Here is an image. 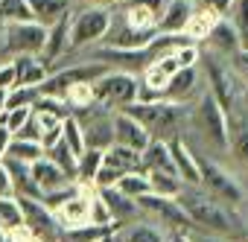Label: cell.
Listing matches in <instances>:
<instances>
[{"instance_id": "6da1fadb", "label": "cell", "mask_w": 248, "mask_h": 242, "mask_svg": "<svg viewBox=\"0 0 248 242\" xmlns=\"http://www.w3.org/2000/svg\"><path fill=\"white\" fill-rule=\"evenodd\" d=\"M175 201L184 207V213H187V219H190V225H193L190 230L216 233V236H225V239H233V242H245V239H248L236 207L219 201V198L210 196L207 190L184 184L181 193L175 196Z\"/></svg>"}, {"instance_id": "ee69618b", "label": "cell", "mask_w": 248, "mask_h": 242, "mask_svg": "<svg viewBox=\"0 0 248 242\" xmlns=\"http://www.w3.org/2000/svg\"><path fill=\"white\" fill-rule=\"evenodd\" d=\"M12 137H21V140H38V143H41V129H38L35 114H30V120H27V123H24Z\"/></svg>"}, {"instance_id": "f546056e", "label": "cell", "mask_w": 248, "mask_h": 242, "mask_svg": "<svg viewBox=\"0 0 248 242\" xmlns=\"http://www.w3.org/2000/svg\"><path fill=\"white\" fill-rule=\"evenodd\" d=\"M146 178H149V193L155 196H164V198H175L184 187V181L172 172H161V169H146Z\"/></svg>"}, {"instance_id": "816d5d0a", "label": "cell", "mask_w": 248, "mask_h": 242, "mask_svg": "<svg viewBox=\"0 0 248 242\" xmlns=\"http://www.w3.org/2000/svg\"><path fill=\"white\" fill-rule=\"evenodd\" d=\"M236 213L242 219V227H245V236H248V196H242V201L236 204Z\"/></svg>"}, {"instance_id": "60d3db41", "label": "cell", "mask_w": 248, "mask_h": 242, "mask_svg": "<svg viewBox=\"0 0 248 242\" xmlns=\"http://www.w3.org/2000/svg\"><path fill=\"white\" fill-rule=\"evenodd\" d=\"M30 114H32V105H21V108H6L3 114H0V123H3L12 135L27 123V120H30Z\"/></svg>"}, {"instance_id": "f6af8a7d", "label": "cell", "mask_w": 248, "mask_h": 242, "mask_svg": "<svg viewBox=\"0 0 248 242\" xmlns=\"http://www.w3.org/2000/svg\"><path fill=\"white\" fill-rule=\"evenodd\" d=\"M15 85V67H12V61H6V64H0V91H9Z\"/></svg>"}, {"instance_id": "11a10c76", "label": "cell", "mask_w": 248, "mask_h": 242, "mask_svg": "<svg viewBox=\"0 0 248 242\" xmlns=\"http://www.w3.org/2000/svg\"><path fill=\"white\" fill-rule=\"evenodd\" d=\"M6 111V91H0V114Z\"/></svg>"}, {"instance_id": "9f6ffc18", "label": "cell", "mask_w": 248, "mask_h": 242, "mask_svg": "<svg viewBox=\"0 0 248 242\" xmlns=\"http://www.w3.org/2000/svg\"><path fill=\"white\" fill-rule=\"evenodd\" d=\"M0 242H9V233H6L3 227H0Z\"/></svg>"}, {"instance_id": "d6a6232c", "label": "cell", "mask_w": 248, "mask_h": 242, "mask_svg": "<svg viewBox=\"0 0 248 242\" xmlns=\"http://www.w3.org/2000/svg\"><path fill=\"white\" fill-rule=\"evenodd\" d=\"M114 227L111 225H93V222H85V225H73V227H64L62 236L70 239V242H99L102 236H108Z\"/></svg>"}, {"instance_id": "277c9868", "label": "cell", "mask_w": 248, "mask_h": 242, "mask_svg": "<svg viewBox=\"0 0 248 242\" xmlns=\"http://www.w3.org/2000/svg\"><path fill=\"white\" fill-rule=\"evenodd\" d=\"M111 9L108 6H79L70 12V24H67V44L70 50H82L91 44H99L108 30H111Z\"/></svg>"}, {"instance_id": "ab89813d", "label": "cell", "mask_w": 248, "mask_h": 242, "mask_svg": "<svg viewBox=\"0 0 248 242\" xmlns=\"http://www.w3.org/2000/svg\"><path fill=\"white\" fill-rule=\"evenodd\" d=\"M32 111H47V114H56V117H67L70 114V105L62 99V96H53V93H38V99L32 102Z\"/></svg>"}, {"instance_id": "74e56055", "label": "cell", "mask_w": 248, "mask_h": 242, "mask_svg": "<svg viewBox=\"0 0 248 242\" xmlns=\"http://www.w3.org/2000/svg\"><path fill=\"white\" fill-rule=\"evenodd\" d=\"M62 99L70 105V111L88 108V105L93 102V82H76V85H70V88L62 93Z\"/></svg>"}, {"instance_id": "6f0895ef", "label": "cell", "mask_w": 248, "mask_h": 242, "mask_svg": "<svg viewBox=\"0 0 248 242\" xmlns=\"http://www.w3.org/2000/svg\"><path fill=\"white\" fill-rule=\"evenodd\" d=\"M99 242H114V230H111V233H108V236H102V239H99Z\"/></svg>"}, {"instance_id": "44dd1931", "label": "cell", "mask_w": 248, "mask_h": 242, "mask_svg": "<svg viewBox=\"0 0 248 242\" xmlns=\"http://www.w3.org/2000/svg\"><path fill=\"white\" fill-rule=\"evenodd\" d=\"M30 172H32V181H35V187L41 190V196L50 193V190H59V187H64V184L73 181V178H70L64 169H59L47 155L38 158L35 164H30Z\"/></svg>"}, {"instance_id": "4dcf8cb0", "label": "cell", "mask_w": 248, "mask_h": 242, "mask_svg": "<svg viewBox=\"0 0 248 242\" xmlns=\"http://www.w3.org/2000/svg\"><path fill=\"white\" fill-rule=\"evenodd\" d=\"M99 164H102V149H91V146H85V152H82L79 161H76V184H82V187H93V178H96Z\"/></svg>"}, {"instance_id": "f35d334b", "label": "cell", "mask_w": 248, "mask_h": 242, "mask_svg": "<svg viewBox=\"0 0 248 242\" xmlns=\"http://www.w3.org/2000/svg\"><path fill=\"white\" fill-rule=\"evenodd\" d=\"M44 155H47V158H50V161H53L59 169H64V172H67V175L76 181V161H79V158H76V155L67 149V143H64V140H59L56 146H50Z\"/></svg>"}, {"instance_id": "680465c9", "label": "cell", "mask_w": 248, "mask_h": 242, "mask_svg": "<svg viewBox=\"0 0 248 242\" xmlns=\"http://www.w3.org/2000/svg\"><path fill=\"white\" fill-rule=\"evenodd\" d=\"M59 242H70V239H64V236H62V239H59Z\"/></svg>"}, {"instance_id": "7402d4cb", "label": "cell", "mask_w": 248, "mask_h": 242, "mask_svg": "<svg viewBox=\"0 0 248 242\" xmlns=\"http://www.w3.org/2000/svg\"><path fill=\"white\" fill-rule=\"evenodd\" d=\"M88 193H91V187H82L73 198H67L64 204H59V207L53 210V216H56V222H59L62 230L88 222Z\"/></svg>"}, {"instance_id": "2e32d148", "label": "cell", "mask_w": 248, "mask_h": 242, "mask_svg": "<svg viewBox=\"0 0 248 242\" xmlns=\"http://www.w3.org/2000/svg\"><path fill=\"white\" fill-rule=\"evenodd\" d=\"M193 9H196V0H167L155 21V32L158 35H181Z\"/></svg>"}, {"instance_id": "681fc988", "label": "cell", "mask_w": 248, "mask_h": 242, "mask_svg": "<svg viewBox=\"0 0 248 242\" xmlns=\"http://www.w3.org/2000/svg\"><path fill=\"white\" fill-rule=\"evenodd\" d=\"M202 6L219 12V15H228V6H231V0H202Z\"/></svg>"}, {"instance_id": "ffe728a7", "label": "cell", "mask_w": 248, "mask_h": 242, "mask_svg": "<svg viewBox=\"0 0 248 242\" xmlns=\"http://www.w3.org/2000/svg\"><path fill=\"white\" fill-rule=\"evenodd\" d=\"M164 239H167V230L146 219L114 227V242H164Z\"/></svg>"}, {"instance_id": "9a60e30c", "label": "cell", "mask_w": 248, "mask_h": 242, "mask_svg": "<svg viewBox=\"0 0 248 242\" xmlns=\"http://www.w3.org/2000/svg\"><path fill=\"white\" fill-rule=\"evenodd\" d=\"M111 129H114V143L129 146V149H138V152H143L146 143L152 140L149 132L138 123L132 114H126V111H114L111 114Z\"/></svg>"}, {"instance_id": "8fae6325", "label": "cell", "mask_w": 248, "mask_h": 242, "mask_svg": "<svg viewBox=\"0 0 248 242\" xmlns=\"http://www.w3.org/2000/svg\"><path fill=\"white\" fill-rule=\"evenodd\" d=\"M111 67L105 64V61H96V59H91V61H82V64H70V67H64V70H56V73H50L41 85H38V91L41 93H53V96H62L70 85H76V82H96L102 73H108Z\"/></svg>"}, {"instance_id": "c3c4849f", "label": "cell", "mask_w": 248, "mask_h": 242, "mask_svg": "<svg viewBox=\"0 0 248 242\" xmlns=\"http://www.w3.org/2000/svg\"><path fill=\"white\" fill-rule=\"evenodd\" d=\"M0 196H15V190H12V178H9V169L3 166V161H0Z\"/></svg>"}, {"instance_id": "7a4b0ae2", "label": "cell", "mask_w": 248, "mask_h": 242, "mask_svg": "<svg viewBox=\"0 0 248 242\" xmlns=\"http://www.w3.org/2000/svg\"><path fill=\"white\" fill-rule=\"evenodd\" d=\"M187 108H190V102L181 105V102H170V99H155V102H132L120 111L132 114L149 132L152 140H172V137H181V129L187 126Z\"/></svg>"}, {"instance_id": "f5cc1de1", "label": "cell", "mask_w": 248, "mask_h": 242, "mask_svg": "<svg viewBox=\"0 0 248 242\" xmlns=\"http://www.w3.org/2000/svg\"><path fill=\"white\" fill-rule=\"evenodd\" d=\"M164 242H190V236H187V230H167Z\"/></svg>"}, {"instance_id": "5b68a950", "label": "cell", "mask_w": 248, "mask_h": 242, "mask_svg": "<svg viewBox=\"0 0 248 242\" xmlns=\"http://www.w3.org/2000/svg\"><path fill=\"white\" fill-rule=\"evenodd\" d=\"M138 76L129 70H117L111 67L108 73H102L93 82V102H99L108 111H120L138 99Z\"/></svg>"}, {"instance_id": "52a82bcc", "label": "cell", "mask_w": 248, "mask_h": 242, "mask_svg": "<svg viewBox=\"0 0 248 242\" xmlns=\"http://www.w3.org/2000/svg\"><path fill=\"white\" fill-rule=\"evenodd\" d=\"M143 219L146 222H155L161 225L164 230H190V219L184 213V207L175 201V198H164V196H155V193H146L140 198H135Z\"/></svg>"}, {"instance_id": "ac0fdd59", "label": "cell", "mask_w": 248, "mask_h": 242, "mask_svg": "<svg viewBox=\"0 0 248 242\" xmlns=\"http://www.w3.org/2000/svg\"><path fill=\"white\" fill-rule=\"evenodd\" d=\"M167 143H170V155H172V164H175V175H178L184 184L199 187V184H202V175H199V155L187 146L184 135H181V137H172V140H167Z\"/></svg>"}, {"instance_id": "3957f363", "label": "cell", "mask_w": 248, "mask_h": 242, "mask_svg": "<svg viewBox=\"0 0 248 242\" xmlns=\"http://www.w3.org/2000/svg\"><path fill=\"white\" fill-rule=\"evenodd\" d=\"M187 126L199 132V137L216 149V152H228V114L222 111V105L210 96V91L199 93L190 108H187Z\"/></svg>"}, {"instance_id": "4316f807", "label": "cell", "mask_w": 248, "mask_h": 242, "mask_svg": "<svg viewBox=\"0 0 248 242\" xmlns=\"http://www.w3.org/2000/svg\"><path fill=\"white\" fill-rule=\"evenodd\" d=\"M3 166L9 169V178H12V190H15V196H27V198H41V190H38V187H35V181H32L30 164L12 161V158H3Z\"/></svg>"}, {"instance_id": "d590c367", "label": "cell", "mask_w": 248, "mask_h": 242, "mask_svg": "<svg viewBox=\"0 0 248 242\" xmlns=\"http://www.w3.org/2000/svg\"><path fill=\"white\" fill-rule=\"evenodd\" d=\"M120 193H126L129 198H140V196H146L149 193V178H146V172H126V175H120V181L114 184Z\"/></svg>"}, {"instance_id": "1f68e13d", "label": "cell", "mask_w": 248, "mask_h": 242, "mask_svg": "<svg viewBox=\"0 0 248 242\" xmlns=\"http://www.w3.org/2000/svg\"><path fill=\"white\" fill-rule=\"evenodd\" d=\"M6 158L21 161V164H35L38 158H44V146H41L38 140H21V137H12V140H9V149H6Z\"/></svg>"}, {"instance_id": "603a6c76", "label": "cell", "mask_w": 248, "mask_h": 242, "mask_svg": "<svg viewBox=\"0 0 248 242\" xmlns=\"http://www.w3.org/2000/svg\"><path fill=\"white\" fill-rule=\"evenodd\" d=\"M12 67H15V85L38 88L50 76V67L38 56H12Z\"/></svg>"}, {"instance_id": "ba28073f", "label": "cell", "mask_w": 248, "mask_h": 242, "mask_svg": "<svg viewBox=\"0 0 248 242\" xmlns=\"http://www.w3.org/2000/svg\"><path fill=\"white\" fill-rule=\"evenodd\" d=\"M79 126H82V137H85V146L91 149H108L114 143V129H111V114L108 108H102L99 102H91L88 108H79V111H70Z\"/></svg>"}, {"instance_id": "4fadbf2b", "label": "cell", "mask_w": 248, "mask_h": 242, "mask_svg": "<svg viewBox=\"0 0 248 242\" xmlns=\"http://www.w3.org/2000/svg\"><path fill=\"white\" fill-rule=\"evenodd\" d=\"M167 0H117V9L123 15V24L132 30H155V21L161 15Z\"/></svg>"}, {"instance_id": "7dc6e473", "label": "cell", "mask_w": 248, "mask_h": 242, "mask_svg": "<svg viewBox=\"0 0 248 242\" xmlns=\"http://www.w3.org/2000/svg\"><path fill=\"white\" fill-rule=\"evenodd\" d=\"M190 242H233V239H225V236H216V233H204V230H187Z\"/></svg>"}, {"instance_id": "836d02e7", "label": "cell", "mask_w": 248, "mask_h": 242, "mask_svg": "<svg viewBox=\"0 0 248 242\" xmlns=\"http://www.w3.org/2000/svg\"><path fill=\"white\" fill-rule=\"evenodd\" d=\"M21 21H32L30 0H0V27L21 24Z\"/></svg>"}, {"instance_id": "8d00e7d4", "label": "cell", "mask_w": 248, "mask_h": 242, "mask_svg": "<svg viewBox=\"0 0 248 242\" xmlns=\"http://www.w3.org/2000/svg\"><path fill=\"white\" fill-rule=\"evenodd\" d=\"M24 225V216H21V204L15 196H0V227L6 233L21 227Z\"/></svg>"}, {"instance_id": "91938a15", "label": "cell", "mask_w": 248, "mask_h": 242, "mask_svg": "<svg viewBox=\"0 0 248 242\" xmlns=\"http://www.w3.org/2000/svg\"><path fill=\"white\" fill-rule=\"evenodd\" d=\"M245 242H248V239H245Z\"/></svg>"}, {"instance_id": "e575fe53", "label": "cell", "mask_w": 248, "mask_h": 242, "mask_svg": "<svg viewBox=\"0 0 248 242\" xmlns=\"http://www.w3.org/2000/svg\"><path fill=\"white\" fill-rule=\"evenodd\" d=\"M62 140L67 143V149L79 158L82 152H85V137H82V126H79V120L73 117V114H67L64 120H62Z\"/></svg>"}, {"instance_id": "d6986e66", "label": "cell", "mask_w": 248, "mask_h": 242, "mask_svg": "<svg viewBox=\"0 0 248 242\" xmlns=\"http://www.w3.org/2000/svg\"><path fill=\"white\" fill-rule=\"evenodd\" d=\"M204 44L216 53V56H222V59H228L231 53H236L239 47H242V32L231 24V18H219L216 24H213V30L207 32V38H204Z\"/></svg>"}, {"instance_id": "db71d44e", "label": "cell", "mask_w": 248, "mask_h": 242, "mask_svg": "<svg viewBox=\"0 0 248 242\" xmlns=\"http://www.w3.org/2000/svg\"><path fill=\"white\" fill-rule=\"evenodd\" d=\"M73 3H79V6H114L117 3V0H73Z\"/></svg>"}, {"instance_id": "7c38bea8", "label": "cell", "mask_w": 248, "mask_h": 242, "mask_svg": "<svg viewBox=\"0 0 248 242\" xmlns=\"http://www.w3.org/2000/svg\"><path fill=\"white\" fill-rule=\"evenodd\" d=\"M21 204V216H24V227L32 230L41 242H59L62 239V227L53 216L50 207L41 204V198H27V196H15Z\"/></svg>"}, {"instance_id": "bcb514c9", "label": "cell", "mask_w": 248, "mask_h": 242, "mask_svg": "<svg viewBox=\"0 0 248 242\" xmlns=\"http://www.w3.org/2000/svg\"><path fill=\"white\" fill-rule=\"evenodd\" d=\"M9 242H41L32 230H27L24 225L21 227H15V230H9Z\"/></svg>"}, {"instance_id": "f907efd6", "label": "cell", "mask_w": 248, "mask_h": 242, "mask_svg": "<svg viewBox=\"0 0 248 242\" xmlns=\"http://www.w3.org/2000/svg\"><path fill=\"white\" fill-rule=\"evenodd\" d=\"M9 140H12V132L3 126V123H0V161H3L6 158V149H9Z\"/></svg>"}, {"instance_id": "83f0119b", "label": "cell", "mask_w": 248, "mask_h": 242, "mask_svg": "<svg viewBox=\"0 0 248 242\" xmlns=\"http://www.w3.org/2000/svg\"><path fill=\"white\" fill-rule=\"evenodd\" d=\"M140 161H143V169H161V172H172L175 175V164H172L167 140H149L146 149L140 152Z\"/></svg>"}, {"instance_id": "484cf974", "label": "cell", "mask_w": 248, "mask_h": 242, "mask_svg": "<svg viewBox=\"0 0 248 242\" xmlns=\"http://www.w3.org/2000/svg\"><path fill=\"white\" fill-rule=\"evenodd\" d=\"M222 15L219 12H213V9H207V6H199V9H193V15H190V21L184 24V38L187 41H193V44H199V41H204L207 38V32L213 30V24L219 21Z\"/></svg>"}, {"instance_id": "9c48e42d", "label": "cell", "mask_w": 248, "mask_h": 242, "mask_svg": "<svg viewBox=\"0 0 248 242\" xmlns=\"http://www.w3.org/2000/svg\"><path fill=\"white\" fill-rule=\"evenodd\" d=\"M199 175H202V190H207L210 196H216L219 201H225V204H231V207H236L239 201H242V187H239V181L225 169V166H219L216 161H210V158H199Z\"/></svg>"}, {"instance_id": "cb8c5ba5", "label": "cell", "mask_w": 248, "mask_h": 242, "mask_svg": "<svg viewBox=\"0 0 248 242\" xmlns=\"http://www.w3.org/2000/svg\"><path fill=\"white\" fill-rule=\"evenodd\" d=\"M67 24H70V15H67V18H62V21H56L53 27H47V41H44L41 56H38L47 67L70 50V44H67Z\"/></svg>"}, {"instance_id": "7bdbcfd3", "label": "cell", "mask_w": 248, "mask_h": 242, "mask_svg": "<svg viewBox=\"0 0 248 242\" xmlns=\"http://www.w3.org/2000/svg\"><path fill=\"white\" fill-rule=\"evenodd\" d=\"M228 64H231V70L236 73V79H239L242 85H248V47H239L236 53H231V56H228Z\"/></svg>"}, {"instance_id": "b9f144b4", "label": "cell", "mask_w": 248, "mask_h": 242, "mask_svg": "<svg viewBox=\"0 0 248 242\" xmlns=\"http://www.w3.org/2000/svg\"><path fill=\"white\" fill-rule=\"evenodd\" d=\"M231 24L242 32V38L248 35V0H231V6H228V15Z\"/></svg>"}, {"instance_id": "f1b7e54d", "label": "cell", "mask_w": 248, "mask_h": 242, "mask_svg": "<svg viewBox=\"0 0 248 242\" xmlns=\"http://www.w3.org/2000/svg\"><path fill=\"white\" fill-rule=\"evenodd\" d=\"M102 158L108 161V164H114V166H120L123 172H146L143 169V161H140V152L138 149H129V146H120V143H111L105 152H102Z\"/></svg>"}, {"instance_id": "30bf717a", "label": "cell", "mask_w": 248, "mask_h": 242, "mask_svg": "<svg viewBox=\"0 0 248 242\" xmlns=\"http://www.w3.org/2000/svg\"><path fill=\"white\" fill-rule=\"evenodd\" d=\"M47 41V27L38 21H21L3 27V50L9 56H41Z\"/></svg>"}, {"instance_id": "8992f818", "label": "cell", "mask_w": 248, "mask_h": 242, "mask_svg": "<svg viewBox=\"0 0 248 242\" xmlns=\"http://www.w3.org/2000/svg\"><path fill=\"white\" fill-rule=\"evenodd\" d=\"M204 64V76H207V91L210 96L222 105L225 114H233L239 108V79L236 73L231 70V64L219 61V56H207V59H199Z\"/></svg>"}, {"instance_id": "5bb4252c", "label": "cell", "mask_w": 248, "mask_h": 242, "mask_svg": "<svg viewBox=\"0 0 248 242\" xmlns=\"http://www.w3.org/2000/svg\"><path fill=\"white\" fill-rule=\"evenodd\" d=\"M96 193H99V198L105 201V207H108V213H111V225H114V227L143 219V213H140L138 201H135V198H129L126 193H120L117 187H96Z\"/></svg>"}, {"instance_id": "e0dca14e", "label": "cell", "mask_w": 248, "mask_h": 242, "mask_svg": "<svg viewBox=\"0 0 248 242\" xmlns=\"http://www.w3.org/2000/svg\"><path fill=\"white\" fill-rule=\"evenodd\" d=\"M199 82H202L199 64H196V67H178V70L170 76L167 88H164V99L187 105V102H193V99L199 96Z\"/></svg>"}, {"instance_id": "d4e9b609", "label": "cell", "mask_w": 248, "mask_h": 242, "mask_svg": "<svg viewBox=\"0 0 248 242\" xmlns=\"http://www.w3.org/2000/svg\"><path fill=\"white\" fill-rule=\"evenodd\" d=\"M30 9H32V21H38L41 27H53L56 21L73 12V0H30Z\"/></svg>"}]
</instances>
